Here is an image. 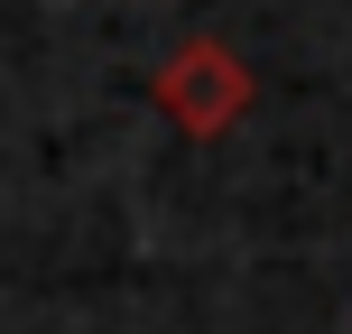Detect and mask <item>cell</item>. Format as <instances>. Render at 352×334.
<instances>
[{
	"label": "cell",
	"instance_id": "6da1fadb",
	"mask_svg": "<svg viewBox=\"0 0 352 334\" xmlns=\"http://www.w3.org/2000/svg\"><path fill=\"white\" fill-rule=\"evenodd\" d=\"M250 93L260 84H250V65L223 47V37H186V47L148 74V103H158L186 140H223V130L250 112Z\"/></svg>",
	"mask_w": 352,
	"mask_h": 334
}]
</instances>
